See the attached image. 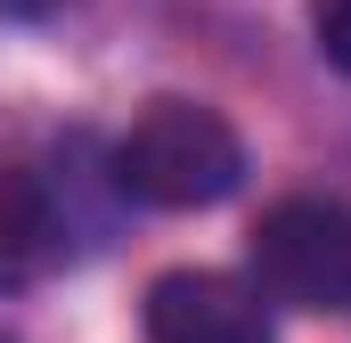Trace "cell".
<instances>
[{"label":"cell","instance_id":"obj_3","mask_svg":"<svg viewBox=\"0 0 351 343\" xmlns=\"http://www.w3.org/2000/svg\"><path fill=\"white\" fill-rule=\"evenodd\" d=\"M147 343H269V303L229 270H164L147 286Z\"/></svg>","mask_w":351,"mask_h":343},{"label":"cell","instance_id":"obj_1","mask_svg":"<svg viewBox=\"0 0 351 343\" xmlns=\"http://www.w3.org/2000/svg\"><path fill=\"white\" fill-rule=\"evenodd\" d=\"M114 188L147 213H213L245 188V139L204 98H156L114 139Z\"/></svg>","mask_w":351,"mask_h":343},{"label":"cell","instance_id":"obj_2","mask_svg":"<svg viewBox=\"0 0 351 343\" xmlns=\"http://www.w3.org/2000/svg\"><path fill=\"white\" fill-rule=\"evenodd\" d=\"M254 294L286 311H351V204L335 196H278L254 221Z\"/></svg>","mask_w":351,"mask_h":343},{"label":"cell","instance_id":"obj_4","mask_svg":"<svg viewBox=\"0 0 351 343\" xmlns=\"http://www.w3.org/2000/svg\"><path fill=\"white\" fill-rule=\"evenodd\" d=\"M58 254V229H49V204H41V180L25 172H0V294L41 278Z\"/></svg>","mask_w":351,"mask_h":343},{"label":"cell","instance_id":"obj_5","mask_svg":"<svg viewBox=\"0 0 351 343\" xmlns=\"http://www.w3.org/2000/svg\"><path fill=\"white\" fill-rule=\"evenodd\" d=\"M311 33H319V58L351 74V0H311Z\"/></svg>","mask_w":351,"mask_h":343},{"label":"cell","instance_id":"obj_6","mask_svg":"<svg viewBox=\"0 0 351 343\" xmlns=\"http://www.w3.org/2000/svg\"><path fill=\"white\" fill-rule=\"evenodd\" d=\"M8 16H49V8H66V0H0Z\"/></svg>","mask_w":351,"mask_h":343}]
</instances>
